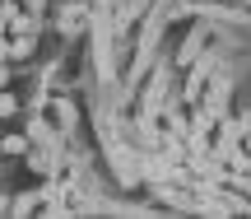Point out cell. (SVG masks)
I'll return each mask as SVG.
<instances>
[{"label":"cell","mask_w":251,"mask_h":219,"mask_svg":"<svg viewBox=\"0 0 251 219\" xmlns=\"http://www.w3.org/2000/svg\"><path fill=\"white\" fill-rule=\"evenodd\" d=\"M33 149V136L24 131H0V159H24Z\"/></svg>","instance_id":"6da1fadb"},{"label":"cell","mask_w":251,"mask_h":219,"mask_svg":"<svg viewBox=\"0 0 251 219\" xmlns=\"http://www.w3.org/2000/svg\"><path fill=\"white\" fill-rule=\"evenodd\" d=\"M33 52H37L33 33H9V61H28Z\"/></svg>","instance_id":"7a4b0ae2"},{"label":"cell","mask_w":251,"mask_h":219,"mask_svg":"<svg viewBox=\"0 0 251 219\" xmlns=\"http://www.w3.org/2000/svg\"><path fill=\"white\" fill-rule=\"evenodd\" d=\"M37 201H42L37 192H19V201H9V215H33Z\"/></svg>","instance_id":"3957f363"},{"label":"cell","mask_w":251,"mask_h":219,"mask_svg":"<svg viewBox=\"0 0 251 219\" xmlns=\"http://www.w3.org/2000/svg\"><path fill=\"white\" fill-rule=\"evenodd\" d=\"M19 112V93L14 89H0V121H9Z\"/></svg>","instance_id":"277c9868"},{"label":"cell","mask_w":251,"mask_h":219,"mask_svg":"<svg viewBox=\"0 0 251 219\" xmlns=\"http://www.w3.org/2000/svg\"><path fill=\"white\" fill-rule=\"evenodd\" d=\"M0 215H9V196H0Z\"/></svg>","instance_id":"5b68a950"},{"label":"cell","mask_w":251,"mask_h":219,"mask_svg":"<svg viewBox=\"0 0 251 219\" xmlns=\"http://www.w3.org/2000/svg\"><path fill=\"white\" fill-rule=\"evenodd\" d=\"M5 80H9V75H5V65H0V89H5Z\"/></svg>","instance_id":"8992f818"},{"label":"cell","mask_w":251,"mask_h":219,"mask_svg":"<svg viewBox=\"0 0 251 219\" xmlns=\"http://www.w3.org/2000/svg\"><path fill=\"white\" fill-rule=\"evenodd\" d=\"M0 5H14V0H0Z\"/></svg>","instance_id":"52a82bcc"},{"label":"cell","mask_w":251,"mask_h":219,"mask_svg":"<svg viewBox=\"0 0 251 219\" xmlns=\"http://www.w3.org/2000/svg\"><path fill=\"white\" fill-rule=\"evenodd\" d=\"M0 131H5V121H0Z\"/></svg>","instance_id":"ba28073f"}]
</instances>
